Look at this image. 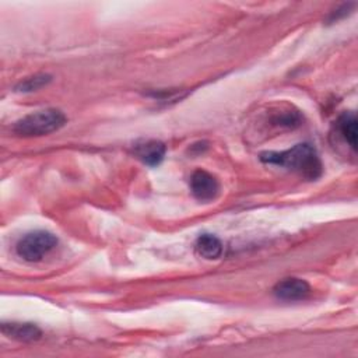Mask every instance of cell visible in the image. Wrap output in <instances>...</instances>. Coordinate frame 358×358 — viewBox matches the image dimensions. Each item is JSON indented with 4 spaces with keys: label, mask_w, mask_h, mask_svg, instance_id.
I'll return each instance as SVG.
<instances>
[{
    "label": "cell",
    "mask_w": 358,
    "mask_h": 358,
    "mask_svg": "<svg viewBox=\"0 0 358 358\" xmlns=\"http://www.w3.org/2000/svg\"><path fill=\"white\" fill-rule=\"evenodd\" d=\"M134 155L148 166H157L165 157V144L159 140H140L133 144Z\"/></svg>",
    "instance_id": "6"
},
{
    "label": "cell",
    "mask_w": 358,
    "mask_h": 358,
    "mask_svg": "<svg viewBox=\"0 0 358 358\" xmlns=\"http://www.w3.org/2000/svg\"><path fill=\"white\" fill-rule=\"evenodd\" d=\"M190 190L193 196L200 201L214 200L220 192V183L207 171L197 169L190 176Z\"/></svg>",
    "instance_id": "4"
},
{
    "label": "cell",
    "mask_w": 358,
    "mask_h": 358,
    "mask_svg": "<svg viewBox=\"0 0 358 358\" xmlns=\"http://www.w3.org/2000/svg\"><path fill=\"white\" fill-rule=\"evenodd\" d=\"M1 333L21 343H34L42 337L41 329L34 323H22V322H4L1 323Z\"/></svg>",
    "instance_id": "7"
},
{
    "label": "cell",
    "mask_w": 358,
    "mask_h": 358,
    "mask_svg": "<svg viewBox=\"0 0 358 358\" xmlns=\"http://www.w3.org/2000/svg\"><path fill=\"white\" fill-rule=\"evenodd\" d=\"M57 245V238L48 231H32L25 234L15 245L17 255L29 263L41 262Z\"/></svg>",
    "instance_id": "3"
},
{
    "label": "cell",
    "mask_w": 358,
    "mask_h": 358,
    "mask_svg": "<svg viewBox=\"0 0 358 358\" xmlns=\"http://www.w3.org/2000/svg\"><path fill=\"white\" fill-rule=\"evenodd\" d=\"M273 294L275 295V298H278L281 301L294 302V301L305 299L310 294V287L302 278L288 277V278L278 281L274 285Z\"/></svg>",
    "instance_id": "5"
},
{
    "label": "cell",
    "mask_w": 358,
    "mask_h": 358,
    "mask_svg": "<svg viewBox=\"0 0 358 358\" xmlns=\"http://www.w3.org/2000/svg\"><path fill=\"white\" fill-rule=\"evenodd\" d=\"M336 134L347 144L352 151H357V116L354 112H344L334 122Z\"/></svg>",
    "instance_id": "8"
},
{
    "label": "cell",
    "mask_w": 358,
    "mask_h": 358,
    "mask_svg": "<svg viewBox=\"0 0 358 358\" xmlns=\"http://www.w3.org/2000/svg\"><path fill=\"white\" fill-rule=\"evenodd\" d=\"M354 4L352 3H348V4H343L341 7H338L337 10H334L331 14H330V21H337L340 17H344V15H347V13L350 11V8L352 7Z\"/></svg>",
    "instance_id": "11"
},
{
    "label": "cell",
    "mask_w": 358,
    "mask_h": 358,
    "mask_svg": "<svg viewBox=\"0 0 358 358\" xmlns=\"http://www.w3.org/2000/svg\"><path fill=\"white\" fill-rule=\"evenodd\" d=\"M194 249L199 256L214 260L222 255V242L213 234H203L196 239Z\"/></svg>",
    "instance_id": "9"
},
{
    "label": "cell",
    "mask_w": 358,
    "mask_h": 358,
    "mask_svg": "<svg viewBox=\"0 0 358 358\" xmlns=\"http://www.w3.org/2000/svg\"><path fill=\"white\" fill-rule=\"evenodd\" d=\"M66 122L67 117L62 110L48 108L21 117L14 123L13 130L22 137H38L59 130Z\"/></svg>",
    "instance_id": "2"
},
{
    "label": "cell",
    "mask_w": 358,
    "mask_h": 358,
    "mask_svg": "<svg viewBox=\"0 0 358 358\" xmlns=\"http://www.w3.org/2000/svg\"><path fill=\"white\" fill-rule=\"evenodd\" d=\"M260 161L287 168L308 180L317 179L323 172L317 151L308 143L296 144L284 151H264L260 154Z\"/></svg>",
    "instance_id": "1"
},
{
    "label": "cell",
    "mask_w": 358,
    "mask_h": 358,
    "mask_svg": "<svg viewBox=\"0 0 358 358\" xmlns=\"http://www.w3.org/2000/svg\"><path fill=\"white\" fill-rule=\"evenodd\" d=\"M52 80V77L49 74H35L32 77H27L25 80L20 81L15 85V91L18 92H31V91H36L42 87H45L46 84H49Z\"/></svg>",
    "instance_id": "10"
}]
</instances>
